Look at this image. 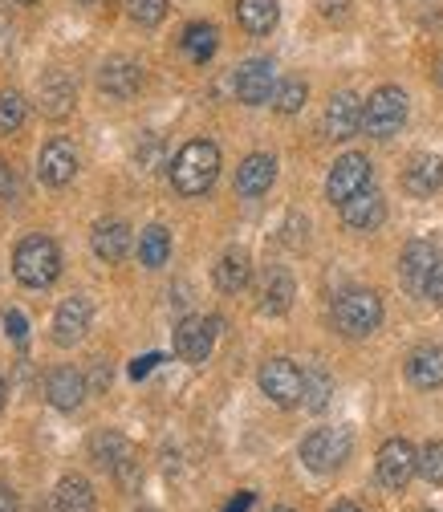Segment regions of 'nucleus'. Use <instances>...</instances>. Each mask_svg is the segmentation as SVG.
I'll list each match as a JSON object with an SVG mask.
<instances>
[{"instance_id":"1","label":"nucleus","mask_w":443,"mask_h":512,"mask_svg":"<svg viewBox=\"0 0 443 512\" xmlns=\"http://www.w3.org/2000/svg\"><path fill=\"white\" fill-rule=\"evenodd\" d=\"M216 175H220V151L208 139L187 143L171 159V183H175L179 196H204V191H212Z\"/></svg>"},{"instance_id":"2","label":"nucleus","mask_w":443,"mask_h":512,"mask_svg":"<svg viewBox=\"0 0 443 512\" xmlns=\"http://www.w3.org/2000/svg\"><path fill=\"white\" fill-rule=\"evenodd\" d=\"M13 273L25 289H45L61 273V252L49 236H25L13 252Z\"/></svg>"},{"instance_id":"3","label":"nucleus","mask_w":443,"mask_h":512,"mask_svg":"<svg viewBox=\"0 0 443 512\" xmlns=\"http://www.w3.org/2000/svg\"><path fill=\"white\" fill-rule=\"evenodd\" d=\"M334 326L346 338H370L383 326V297L374 289H346L334 301Z\"/></svg>"},{"instance_id":"4","label":"nucleus","mask_w":443,"mask_h":512,"mask_svg":"<svg viewBox=\"0 0 443 512\" xmlns=\"http://www.w3.org/2000/svg\"><path fill=\"white\" fill-rule=\"evenodd\" d=\"M407 122V94L399 86H378L362 106V131L370 139H391Z\"/></svg>"},{"instance_id":"5","label":"nucleus","mask_w":443,"mask_h":512,"mask_svg":"<svg viewBox=\"0 0 443 512\" xmlns=\"http://www.w3.org/2000/svg\"><path fill=\"white\" fill-rule=\"evenodd\" d=\"M350 460V435L342 427H318L301 439V464L309 472H338Z\"/></svg>"},{"instance_id":"6","label":"nucleus","mask_w":443,"mask_h":512,"mask_svg":"<svg viewBox=\"0 0 443 512\" xmlns=\"http://www.w3.org/2000/svg\"><path fill=\"white\" fill-rule=\"evenodd\" d=\"M257 382H261V391H265L277 407H297V403L305 399V374H301L289 358H269V362L261 366Z\"/></svg>"},{"instance_id":"7","label":"nucleus","mask_w":443,"mask_h":512,"mask_svg":"<svg viewBox=\"0 0 443 512\" xmlns=\"http://www.w3.org/2000/svg\"><path fill=\"white\" fill-rule=\"evenodd\" d=\"M374 468H378V484L391 488V492H399V488H407L411 476L419 472V452H415L407 439H387L383 452H378V460H374Z\"/></svg>"},{"instance_id":"8","label":"nucleus","mask_w":443,"mask_h":512,"mask_svg":"<svg viewBox=\"0 0 443 512\" xmlns=\"http://www.w3.org/2000/svg\"><path fill=\"white\" fill-rule=\"evenodd\" d=\"M370 179H374V171H370V159L366 155H342L334 167H330V175H326V196L342 208L346 200H354L358 191H366L370 187Z\"/></svg>"},{"instance_id":"9","label":"nucleus","mask_w":443,"mask_h":512,"mask_svg":"<svg viewBox=\"0 0 443 512\" xmlns=\"http://www.w3.org/2000/svg\"><path fill=\"white\" fill-rule=\"evenodd\" d=\"M98 90L106 98H118V102L135 98L143 90V66L131 57H106L98 66Z\"/></svg>"},{"instance_id":"10","label":"nucleus","mask_w":443,"mask_h":512,"mask_svg":"<svg viewBox=\"0 0 443 512\" xmlns=\"http://www.w3.org/2000/svg\"><path fill=\"white\" fill-rule=\"evenodd\" d=\"M216 330H220V317H183L175 330V354L183 362H204L212 354Z\"/></svg>"},{"instance_id":"11","label":"nucleus","mask_w":443,"mask_h":512,"mask_svg":"<svg viewBox=\"0 0 443 512\" xmlns=\"http://www.w3.org/2000/svg\"><path fill=\"white\" fill-rule=\"evenodd\" d=\"M74 102H78V86L66 70H49L41 82H37V106L45 118L61 122V118H70L74 114Z\"/></svg>"},{"instance_id":"12","label":"nucleus","mask_w":443,"mask_h":512,"mask_svg":"<svg viewBox=\"0 0 443 512\" xmlns=\"http://www.w3.org/2000/svg\"><path fill=\"white\" fill-rule=\"evenodd\" d=\"M236 98L244 102V106H261V102H269L273 98V90H277V74H273V61H265V57H252V61H244V66L236 70Z\"/></svg>"},{"instance_id":"13","label":"nucleus","mask_w":443,"mask_h":512,"mask_svg":"<svg viewBox=\"0 0 443 512\" xmlns=\"http://www.w3.org/2000/svg\"><path fill=\"white\" fill-rule=\"evenodd\" d=\"M86 330H90V301L86 297H66L53 313V342L61 350H70L86 338Z\"/></svg>"},{"instance_id":"14","label":"nucleus","mask_w":443,"mask_h":512,"mask_svg":"<svg viewBox=\"0 0 443 512\" xmlns=\"http://www.w3.org/2000/svg\"><path fill=\"white\" fill-rule=\"evenodd\" d=\"M37 175L49 187H66L78 175V151H74V143H66V139L45 143L41 155H37Z\"/></svg>"},{"instance_id":"15","label":"nucleus","mask_w":443,"mask_h":512,"mask_svg":"<svg viewBox=\"0 0 443 512\" xmlns=\"http://www.w3.org/2000/svg\"><path fill=\"white\" fill-rule=\"evenodd\" d=\"M90 248H94L98 261L118 265V261H126V256H131L135 232H131V224H122V220H102V224H94V232H90Z\"/></svg>"},{"instance_id":"16","label":"nucleus","mask_w":443,"mask_h":512,"mask_svg":"<svg viewBox=\"0 0 443 512\" xmlns=\"http://www.w3.org/2000/svg\"><path fill=\"white\" fill-rule=\"evenodd\" d=\"M439 261H443V256H439V248H435L431 240H411V244L403 248V256H399V277H403V285L423 297V285H427V277H431V269H435Z\"/></svg>"},{"instance_id":"17","label":"nucleus","mask_w":443,"mask_h":512,"mask_svg":"<svg viewBox=\"0 0 443 512\" xmlns=\"http://www.w3.org/2000/svg\"><path fill=\"white\" fill-rule=\"evenodd\" d=\"M322 126H326V139H354L362 131V102L350 90L334 94L330 106H326Z\"/></svg>"},{"instance_id":"18","label":"nucleus","mask_w":443,"mask_h":512,"mask_svg":"<svg viewBox=\"0 0 443 512\" xmlns=\"http://www.w3.org/2000/svg\"><path fill=\"white\" fill-rule=\"evenodd\" d=\"M342 220H346V228H354V232H374L378 224L387 220V200H383V191H374V187L358 191L354 200L342 204Z\"/></svg>"},{"instance_id":"19","label":"nucleus","mask_w":443,"mask_h":512,"mask_svg":"<svg viewBox=\"0 0 443 512\" xmlns=\"http://www.w3.org/2000/svg\"><path fill=\"white\" fill-rule=\"evenodd\" d=\"M45 395H49V403H53L57 411H78L90 391H86V378H82L74 366H57V370L45 378Z\"/></svg>"},{"instance_id":"20","label":"nucleus","mask_w":443,"mask_h":512,"mask_svg":"<svg viewBox=\"0 0 443 512\" xmlns=\"http://www.w3.org/2000/svg\"><path fill=\"white\" fill-rule=\"evenodd\" d=\"M277 179V159L273 155H248L240 167H236V191L244 200H257L273 187Z\"/></svg>"},{"instance_id":"21","label":"nucleus","mask_w":443,"mask_h":512,"mask_svg":"<svg viewBox=\"0 0 443 512\" xmlns=\"http://www.w3.org/2000/svg\"><path fill=\"white\" fill-rule=\"evenodd\" d=\"M407 382L419 391H439L443 387V350L439 346H419L407 358Z\"/></svg>"},{"instance_id":"22","label":"nucleus","mask_w":443,"mask_h":512,"mask_svg":"<svg viewBox=\"0 0 443 512\" xmlns=\"http://www.w3.org/2000/svg\"><path fill=\"white\" fill-rule=\"evenodd\" d=\"M403 187L411 196H435L443 187V159L439 155H415L403 171Z\"/></svg>"},{"instance_id":"23","label":"nucleus","mask_w":443,"mask_h":512,"mask_svg":"<svg viewBox=\"0 0 443 512\" xmlns=\"http://www.w3.org/2000/svg\"><path fill=\"white\" fill-rule=\"evenodd\" d=\"M216 289L220 293H244L248 281H252V261H248V252L244 248H228L220 256V265H216Z\"/></svg>"},{"instance_id":"24","label":"nucleus","mask_w":443,"mask_h":512,"mask_svg":"<svg viewBox=\"0 0 443 512\" xmlns=\"http://www.w3.org/2000/svg\"><path fill=\"white\" fill-rule=\"evenodd\" d=\"M131 456H135V447L126 443L118 431H94V435H90V460H94L98 468L114 472L118 464H126Z\"/></svg>"},{"instance_id":"25","label":"nucleus","mask_w":443,"mask_h":512,"mask_svg":"<svg viewBox=\"0 0 443 512\" xmlns=\"http://www.w3.org/2000/svg\"><path fill=\"white\" fill-rule=\"evenodd\" d=\"M277 17H281L277 0H236V21H240L252 37L273 33V29H277Z\"/></svg>"},{"instance_id":"26","label":"nucleus","mask_w":443,"mask_h":512,"mask_svg":"<svg viewBox=\"0 0 443 512\" xmlns=\"http://www.w3.org/2000/svg\"><path fill=\"white\" fill-rule=\"evenodd\" d=\"M53 508L57 512H94V488L86 476H61L57 492H53Z\"/></svg>"},{"instance_id":"27","label":"nucleus","mask_w":443,"mask_h":512,"mask_svg":"<svg viewBox=\"0 0 443 512\" xmlns=\"http://www.w3.org/2000/svg\"><path fill=\"white\" fill-rule=\"evenodd\" d=\"M293 277H289V269H269L265 273V285H261V313H269V317H281L289 305H293Z\"/></svg>"},{"instance_id":"28","label":"nucleus","mask_w":443,"mask_h":512,"mask_svg":"<svg viewBox=\"0 0 443 512\" xmlns=\"http://www.w3.org/2000/svg\"><path fill=\"white\" fill-rule=\"evenodd\" d=\"M220 33H216V25H204V21H196V25H187L183 29V37H179V45H183V53L196 61V66H204V61H212V53H216V41Z\"/></svg>"},{"instance_id":"29","label":"nucleus","mask_w":443,"mask_h":512,"mask_svg":"<svg viewBox=\"0 0 443 512\" xmlns=\"http://www.w3.org/2000/svg\"><path fill=\"white\" fill-rule=\"evenodd\" d=\"M139 261L147 269H163L171 261V232L163 224H151L143 236H139Z\"/></svg>"},{"instance_id":"30","label":"nucleus","mask_w":443,"mask_h":512,"mask_svg":"<svg viewBox=\"0 0 443 512\" xmlns=\"http://www.w3.org/2000/svg\"><path fill=\"white\" fill-rule=\"evenodd\" d=\"M29 118V102L17 90H0V135H17Z\"/></svg>"},{"instance_id":"31","label":"nucleus","mask_w":443,"mask_h":512,"mask_svg":"<svg viewBox=\"0 0 443 512\" xmlns=\"http://www.w3.org/2000/svg\"><path fill=\"white\" fill-rule=\"evenodd\" d=\"M330 395H334L330 374H326L322 366H313V370L305 374V399H301V407H309V411H326Z\"/></svg>"},{"instance_id":"32","label":"nucleus","mask_w":443,"mask_h":512,"mask_svg":"<svg viewBox=\"0 0 443 512\" xmlns=\"http://www.w3.org/2000/svg\"><path fill=\"white\" fill-rule=\"evenodd\" d=\"M305 98H309V86H305L301 78H285V82H277V90H273V106H277L281 114H297V110L305 106Z\"/></svg>"},{"instance_id":"33","label":"nucleus","mask_w":443,"mask_h":512,"mask_svg":"<svg viewBox=\"0 0 443 512\" xmlns=\"http://www.w3.org/2000/svg\"><path fill=\"white\" fill-rule=\"evenodd\" d=\"M126 17L143 29H155L167 17V0H126Z\"/></svg>"},{"instance_id":"34","label":"nucleus","mask_w":443,"mask_h":512,"mask_svg":"<svg viewBox=\"0 0 443 512\" xmlns=\"http://www.w3.org/2000/svg\"><path fill=\"white\" fill-rule=\"evenodd\" d=\"M419 476L427 484H443V439H431L419 452Z\"/></svg>"},{"instance_id":"35","label":"nucleus","mask_w":443,"mask_h":512,"mask_svg":"<svg viewBox=\"0 0 443 512\" xmlns=\"http://www.w3.org/2000/svg\"><path fill=\"white\" fill-rule=\"evenodd\" d=\"M0 326H5V334H9L17 346H25V342H29V322H25V313L9 309V313H5V322H0Z\"/></svg>"},{"instance_id":"36","label":"nucleus","mask_w":443,"mask_h":512,"mask_svg":"<svg viewBox=\"0 0 443 512\" xmlns=\"http://www.w3.org/2000/svg\"><path fill=\"white\" fill-rule=\"evenodd\" d=\"M114 480H118L126 492H135V488H139V480H143V472H139V460L131 456L126 464H118V468H114Z\"/></svg>"},{"instance_id":"37","label":"nucleus","mask_w":443,"mask_h":512,"mask_svg":"<svg viewBox=\"0 0 443 512\" xmlns=\"http://www.w3.org/2000/svg\"><path fill=\"white\" fill-rule=\"evenodd\" d=\"M159 155H163V143H159L155 135H151V139H147L143 147H135V159H139V167H143V171H155Z\"/></svg>"},{"instance_id":"38","label":"nucleus","mask_w":443,"mask_h":512,"mask_svg":"<svg viewBox=\"0 0 443 512\" xmlns=\"http://www.w3.org/2000/svg\"><path fill=\"white\" fill-rule=\"evenodd\" d=\"M423 297L435 301V305H443V261L431 269V277H427V285H423Z\"/></svg>"},{"instance_id":"39","label":"nucleus","mask_w":443,"mask_h":512,"mask_svg":"<svg viewBox=\"0 0 443 512\" xmlns=\"http://www.w3.org/2000/svg\"><path fill=\"white\" fill-rule=\"evenodd\" d=\"M318 5H322V17H330V21H342L350 13V0H318Z\"/></svg>"},{"instance_id":"40","label":"nucleus","mask_w":443,"mask_h":512,"mask_svg":"<svg viewBox=\"0 0 443 512\" xmlns=\"http://www.w3.org/2000/svg\"><path fill=\"white\" fill-rule=\"evenodd\" d=\"M9 191H13V167H9L5 159H0V200H5Z\"/></svg>"},{"instance_id":"41","label":"nucleus","mask_w":443,"mask_h":512,"mask_svg":"<svg viewBox=\"0 0 443 512\" xmlns=\"http://www.w3.org/2000/svg\"><path fill=\"white\" fill-rule=\"evenodd\" d=\"M0 512H17V492L9 484H0Z\"/></svg>"},{"instance_id":"42","label":"nucleus","mask_w":443,"mask_h":512,"mask_svg":"<svg viewBox=\"0 0 443 512\" xmlns=\"http://www.w3.org/2000/svg\"><path fill=\"white\" fill-rule=\"evenodd\" d=\"M248 508H252V492H240V496H236V500H232L224 512H248Z\"/></svg>"},{"instance_id":"43","label":"nucleus","mask_w":443,"mask_h":512,"mask_svg":"<svg viewBox=\"0 0 443 512\" xmlns=\"http://www.w3.org/2000/svg\"><path fill=\"white\" fill-rule=\"evenodd\" d=\"M155 362H159V358H155V354H151V358H139V362H135V366H131V374H135V378H143V374H147V370H151V366H155Z\"/></svg>"},{"instance_id":"44","label":"nucleus","mask_w":443,"mask_h":512,"mask_svg":"<svg viewBox=\"0 0 443 512\" xmlns=\"http://www.w3.org/2000/svg\"><path fill=\"white\" fill-rule=\"evenodd\" d=\"M106 382H110V366H98L94 370V387H106Z\"/></svg>"},{"instance_id":"45","label":"nucleus","mask_w":443,"mask_h":512,"mask_svg":"<svg viewBox=\"0 0 443 512\" xmlns=\"http://www.w3.org/2000/svg\"><path fill=\"white\" fill-rule=\"evenodd\" d=\"M330 512H362V508H358V504H350V500H342V504H334Z\"/></svg>"},{"instance_id":"46","label":"nucleus","mask_w":443,"mask_h":512,"mask_svg":"<svg viewBox=\"0 0 443 512\" xmlns=\"http://www.w3.org/2000/svg\"><path fill=\"white\" fill-rule=\"evenodd\" d=\"M435 82H439V90H443V53L435 57Z\"/></svg>"},{"instance_id":"47","label":"nucleus","mask_w":443,"mask_h":512,"mask_svg":"<svg viewBox=\"0 0 443 512\" xmlns=\"http://www.w3.org/2000/svg\"><path fill=\"white\" fill-rule=\"evenodd\" d=\"M5 395H9V387H5V378H0V407H5Z\"/></svg>"},{"instance_id":"48","label":"nucleus","mask_w":443,"mask_h":512,"mask_svg":"<svg viewBox=\"0 0 443 512\" xmlns=\"http://www.w3.org/2000/svg\"><path fill=\"white\" fill-rule=\"evenodd\" d=\"M78 5H98V0H78Z\"/></svg>"},{"instance_id":"49","label":"nucleus","mask_w":443,"mask_h":512,"mask_svg":"<svg viewBox=\"0 0 443 512\" xmlns=\"http://www.w3.org/2000/svg\"><path fill=\"white\" fill-rule=\"evenodd\" d=\"M17 5H37V0H17Z\"/></svg>"},{"instance_id":"50","label":"nucleus","mask_w":443,"mask_h":512,"mask_svg":"<svg viewBox=\"0 0 443 512\" xmlns=\"http://www.w3.org/2000/svg\"><path fill=\"white\" fill-rule=\"evenodd\" d=\"M273 512H293V508H273Z\"/></svg>"},{"instance_id":"51","label":"nucleus","mask_w":443,"mask_h":512,"mask_svg":"<svg viewBox=\"0 0 443 512\" xmlns=\"http://www.w3.org/2000/svg\"><path fill=\"white\" fill-rule=\"evenodd\" d=\"M139 512H155V508H139Z\"/></svg>"}]
</instances>
